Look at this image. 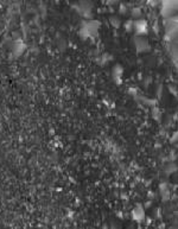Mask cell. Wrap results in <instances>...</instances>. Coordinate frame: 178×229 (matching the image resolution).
Returning a JSON list of instances; mask_svg holds the SVG:
<instances>
[{
    "label": "cell",
    "instance_id": "obj_1",
    "mask_svg": "<svg viewBox=\"0 0 178 229\" xmlns=\"http://www.w3.org/2000/svg\"><path fill=\"white\" fill-rule=\"evenodd\" d=\"M137 48H138L139 51H141V50H146L145 48H148V44H147V42H146L145 39L138 38V40H137Z\"/></svg>",
    "mask_w": 178,
    "mask_h": 229
}]
</instances>
